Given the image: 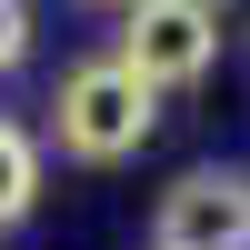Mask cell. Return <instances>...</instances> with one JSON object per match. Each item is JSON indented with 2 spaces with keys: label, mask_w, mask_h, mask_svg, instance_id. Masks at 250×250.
Wrapping results in <instances>:
<instances>
[{
  "label": "cell",
  "mask_w": 250,
  "mask_h": 250,
  "mask_svg": "<svg viewBox=\"0 0 250 250\" xmlns=\"http://www.w3.org/2000/svg\"><path fill=\"white\" fill-rule=\"evenodd\" d=\"M160 130V90L130 70V60H80L70 80H60V100H50V140L70 160H90V170H110V160H130L140 140Z\"/></svg>",
  "instance_id": "obj_1"
},
{
  "label": "cell",
  "mask_w": 250,
  "mask_h": 250,
  "mask_svg": "<svg viewBox=\"0 0 250 250\" xmlns=\"http://www.w3.org/2000/svg\"><path fill=\"white\" fill-rule=\"evenodd\" d=\"M120 60H130L150 90H190V80H210V60H220V0H130Z\"/></svg>",
  "instance_id": "obj_2"
},
{
  "label": "cell",
  "mask_w": 250,
  "mask_h": 250,
  "mask_svg": "<svg viewBox=\"0 0 250 250\" xmlns=\"http://www.w3.org/2000/svg\"><path fill=\"white\" fill-rule=\"evenodd\" d=\"M150 250H250V170H180L160 190Z\"/></svg>",
  "instance_id": "obj_3"
},
{
  "label": "cell",
  "mask_w": 250,
  "mask_h": 250,
  "mask_svg": "<svg viewBox=\"0 0 250 250\" xmlns=\"http://www.w3.org/2000/svg\"><path fill=\"white\" fill-rule=\"evenodd\" d=\"M30 200H40V140L20 120H0V230H20Z\"/></svg>",
  "instance_id": "obj_4"
},
{
  "label": "cell",
  "mask_w": 250,
  "mask_h": 250,
  "mask_svg": "<svg viewBox=\"0 0 250 250\" xmlns=\"http://www.w3.org/2000/svg\"><path fill=\"white\" fill-rule=\"evenodd\" d=\"M30 60V0H0V70Z\"/></svg>",
  "instance_id": "obj_5"
},
{
  "label": "cell",
  "mask_w": 250,
  "mask_h": 250,
  "mask_svg": "<svg viewBox=\"0 0 250 250\" xmlns=\"http://www.w3.org/2000/svg\"><path fill=\"white\" fill-rule=\"evenodd\" d=\"M120 10H130V0H120Z\"/></svg>",
  "instance_id": "obj_6"
}]
</instances>
